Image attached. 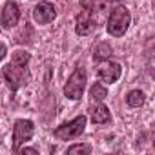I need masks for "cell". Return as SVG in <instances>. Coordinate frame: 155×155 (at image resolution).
Wrapping results in <instances>:
<instances>
[{
  "label": "cell",
  "mask_w": 155,
  "mask_h": 155,
  "mask_svg": "<svg viewBox=\"0 0 155 155\" xmlns=\"http://www.w3.org/2000/svg\"><path fill=\"white\" fill-rule=\"evenodd\" d=\"M29 60L31 55L24 49H17L11 55V60L2 68L4 81L11 91H18L20 88L28 86L31 81V73H29Z\"/></svg>",
  "instance_id": "cell-1"
},
{
  "label": "cell",
  "mask_w": 155,
  "mask_h": 155,
  "mask_svg": "<svg viewBox=\"0 0 155 155\" xmlns=\"http://www.w3.org/2000/svg\"><path fill=\"white\" fill-rule=\"evenodd\" d=\"M86 82H88L86 69L82 66H77L73 73L68 77V82L64 86V97L69 101H79L86 90Z\"/></svg>",
  "instance_id": "cell-2"
},
{
  "label": "cell",
  "mask_w": 155,
  "mask_h": 155,
  "mask_svg": "<svg viewBox=\"0 0 155 155\" xmlns=\"http://www.w3.org/2000/svg\"><path fill=\"white\" fill-rule=\"evenodd\" d=\"M130 24H131V13H130V9H126L124 6H117L110 13V17H108L106 29H108V33L111 37H122L128 31Z\"/></svg>",
  "instance_id": "cell-3"
},
{
  "label": "cell",
  "mask_w": 155,
  "mask_h": 155,
  "mask_svg": "<svg viewBox=\"0 0 155 155\" xmlns=\"http://www.w3.org/2000/svg\"><path fill=\"white\" fill-rule=\"evenodd\" d=\"M86 124H88V117L86 115H79L64 124H60L58 128L53 130V137L58 139V140H73L77 137H81L86 130Z\"/></svg>",
  "instance_id": "cell-4"
},
{
  "label": "cell",
  "mask_w": 155,
  "mask_h": 155,
  "mask_svg": "<svg viewBox=\"0 0 155 155\" xmlns=\"http://www.w3.org/2000/svg\"><path fill=\"white\" fill-rule=\"evenodd\" d=\"M33 133H35V124H33V120H29V119H18V120L15 122V126H13V151L17 153L18 148H20L24 142L31 140Z\"/></svg>",
  "instance_id": "cell-5"
},
{
  "label": "cell",
  "mask_w": 155,
  "mask_h": 155,
  "mask_svg": "<svg viewBox=\"0 0 155 155\" xmlns=\"http://www.w3.org/2000/svg\"><path fill=\"white\" fill-rule=\"evenodd\" d=\"M97 75L102 82L115 84L122 75V66L119 62H113V60H102V64L97 68Z\"/></svg>",
  "instance_id": "cell-6"
},
{
  "label": "cell",
  "mask_w": 155,
  "mask_h": 155,
  "mask_svg": "<svg viewBox=\"0 0 155 155\" xmlns=\"http://www.w3.org/2000/svg\"><path fill=\"white\" fill-rule=\"evenodd\" d=\"M97 26H99V24H97V20L93 18V15H91L90 11H86V9H82V13H79V15H77V18H75V33H77V35L86 37V35L93 33Z\"/></svg>",
  "instance_id": "cell-7"
},
{
  "label": "cell",
  "mask_w": 155,
  "mask_h": 155,
  "mask_svg": "<svg viewBox=\"0 0 155 155\" xmlns=\"http://www.w3.org/2000/svg\"><path fill=\"white\" fill-rule=\"evenodd\" d=\"M20 20V8L17 2L9 0V2L4 4V8L0 9V22H2L4 28H13L17 26Z\"/></svg>",
  "instance_id": "cell-8"
},
{
  "label": "cell",
  "mask_w": 155,
  "mask_h": 155,
  "mask_svg": "<svg viewBox=\"0 0 155 155\" xmlns=\"http://www.w3.org/2000/svg\"><path fill=\"white\" fill-rule=\"evenodd\" d=\"M33 18L37 24H49L57 18V9L51 2H38L33 8Z\"/></svg>",
  "instance_id": "cell-9"
},
{
  "label": "cell",
  "mask_w": 155,
  "mask_h": 155,
  "mask_svg": "<svg viewBox=\"0 0 155 155\" xmlns=\"http://www.w3.org/2000/svg\"><path fill=\"white\" fill-rule=\"evenodd\" d=\"M88 113H90V119L93 124H110L111 122V113L108 110V106L97 102V104H91L88 108Z\"/></svg>",
  "instance_id": "cell-10"
},
{
  "label": "cell",
  "mask_w": 155,
  "mask_h": 155,
  "mask_svg": "<svg viewBox=\"0 0 155 155\" xmlns=\"http://www.w3.org/2000/svg\"><path fill=\"white\" fill-rule=\"evenodd\" d=\"M81 6L82 9L90 11L91 15H104L110 9V2L108 0H81Z\"/></svg>",
  "instance_id": "cell-11"
},
{
  "label": "cell",
  "mask_w": 155,
  "mask_h": 155,
  "mask_svg": "<svg viewBox=\"0 0 155 155\" xmlns=\"http://www.w3.org/2000/svg\"><path fill=\"white\" fill-rule=\"evenodd\" d=\"M111 53H113V49H111V46H110L108 42H99V44L93 48V58H95L97 62L108 60V58L111 57Z\"/></svg>",
  "instance_id": "cell-12"
},
{
  "label": "cell",
  "mask_w": 155,
  "mask_h": 155,
  "mask_svg": "<svg viewBox=\"0 0 155 155\" xmlns=\"http://www.w3.org/2000/svg\"><path fill=\"white\" fill-rule=\"evenodd\" d=\"M144 93L140 91V90H131L128 95H126V104L130 106V108H140L142 104H144Z\"/></svg>",
  "instance_id": "cell-13"
},
{
  "label": "cell",
  "mask_w": 155,
  "mask_h": 155,
  "mask_svg": "<svg viewBox=\"0 0 155 155\" xmlns=\"http://www.w3.org/2000/svg\"><path fill=\"white\" fill-rule=\"evenodd\" d=\"M90 97L91 101H97V102H102L106 97H108V90L101 84V82H95L91 88H90Z\"/></svg>",
  "instance_id": "cell-14"
},
{
  "label": "cell",
  "mask_w": 155,
  "mask_h": 155,
  "mask_svg": "<svg viewBox=\"0 0 155 155\" xmlns=\"http://www.w3.org/2000/svg\"><path fill=\"white\" fill-rule=\"evenodd\" d=\"M68 153L73 155V153H84V155H90L91 153V146L90 144H73L68 148Z\"/></svg>",
  "instance_id": "cell-15"
},
{
  "label": "cell",
  "mask_w": 155,
  "mask_h": 155,
  "mask_svg": "<svg viewBox=\"0 0 155 155\" xmlns=\"http://www.w3.org/2000/svg\"><path fill=\"white\" fill-rule=\"evenodd\" d=\"M17 153H22V155H24V153H31V155H38V151H37L35 148H18V151H17Z\"/></svg>",
  "instance_id": "cell-16"
},
{
  "label": "cell",
  "mask_w": 155,
  "mask_h": 155,
  "mask_svg": "<svg viewBox=\"0 0 155 155\" xmlns=\"http://www.w3.org/2000/svg\"><path fill=\"white\" fill-rule=\"evenodd\" d=\"M6 55H8V48H6V44H4V42H0V60H2Z\"/></svg>",
  "instance_id": "cell-17"
},
{
  "label": "cell",
  "mask_w": 155,
  "mask_h": 155,
  "mask_svg": "<svg viewBox=\"0 0 155 155\" xmlns=\"http://www.w3.org/2000/svg\"><path fill=\"white\" fill-rule=\"evenodd\" d=\"M108 2H120V0H108Z\"/></svg>",
  "instance_id": "cell-18"
}]
</instances>
